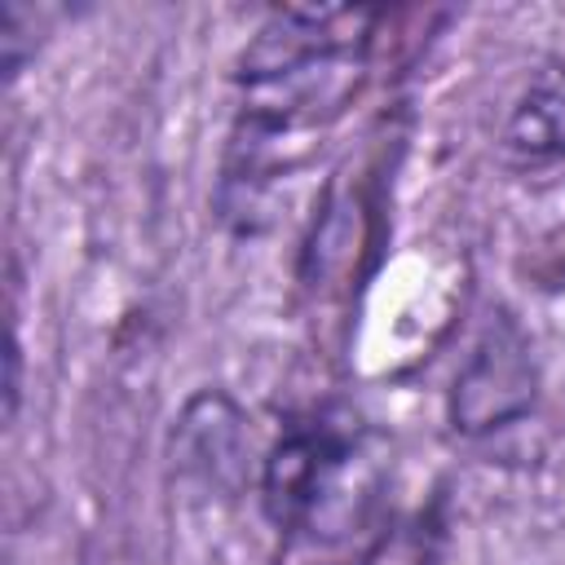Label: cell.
Instances as JSON below:
<instances>
[{
    "instance_id": "1",
    "label": "cell",
    "mask_w": 565,
    "mask_h": 565,
    "mask_svg": "<svg viewBox=\"0 0 565 565\" xmlns=\"http://www.w3.org/2000/svg\"><path fill=\"white\" fill-rule=\"evenodd\" d=\"M371 22V9H278L243 49V110L225 172V194L243 185V199L230 212L252 207L282 137L327 124L358 93Z\"/></svg>"
},
{
    "instance_id": "3",
    "label": "cell",
    "mask_w": 565,
    "mask_h": 565,
    "mask_svg": "<svg viewBox=\"0 0 565 565\" xmlns=\"http://www.w3.org/2000/svg\"><path fill=\"white\" fill-rule=\"evenodd\" d=\"M534 406V358L530 340L512 318H494L472 349L450 393V419L459 433H494Z\"/></svg>"
},
{
    "instance_id": "5",
    "label": "cell",
    "mask_w": 565,
    "mask_h": 565,
    "mask_svg": "<svg viewBox=\"0 0 565 565\" xmlns=\"http://www.w3.org/2000/svg\"><path fill=\"white\" fill-rule=\"evenodd\" d=\"M503 146L521 163L565 159V66L561 62H547L530 75L525 93L516 97L503 124Z\"/></svg>"
},
{
    "instance_id": "4",
    "label": "cell",
    "mask_w": 565,
    "mask_h": 565,
    "mask_svg": "<svg viewBox=\"0 0 565 565\" xmlns=\"http://www.w3.org/2000/svg\"><path fill=\"white\" fill-rule=\"evenodd\" d=\"M177 459L207 486H238L243 477V419L230 397L199 393L177 424Z\"/></svg>"
},
{
    "instance_id": "2",
    "label": "cell",
    "mask_w": 565,
    "mask_h": 565,
    "mask_svg": "<svg viewBox=\"0 0 565 565\" xmlns=\"http://www.w3.org/2000/svg\"><path fill=\"white\" fill-rule=\"evenodd\" d=\"M375 490L366 459V433L353 415L318 411L291 419L260 472V499L278 530L331 539L353 530L362 503Z\"/></svg>"
}]
</instances>
